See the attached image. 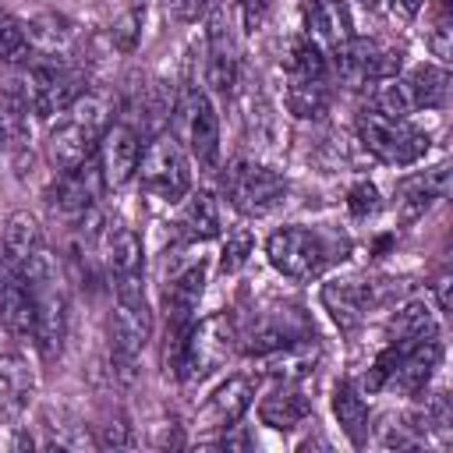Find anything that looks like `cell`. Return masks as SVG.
<instances>
[{
	"mask_svg": "<svg viewBox=\"0 0 453 453\" xmlns=\"http://www.w3.org/2000/svg\"><path fill=\"white\" fill-rule=\"evenodd\" d=\"M42 421H46V425H42V432H46L42 446H57V449H81V446H96V439L88 435V428H85V425H78L74 418H67L64 411H57V421H53V414H46Z\"/></svg>",
	"mask_w": 453,
	"mask_h": 453,
	"instance_id": "33",
	"label": "cell"
},
{
	"mask_svg": "<svg viewBox=\"0 0 453 453\" xmlns=\"http://www.w3.org/2000/svg\"><path fill=\"white\" fill-rule=\"evenodd\" d=\"M226 4H237V0H226Z\"/></svg>",
	"mask_w": 453,
	"mask_h": 453,
	"instance_id": "43",
	"label": "cell"
},
{
	"mask_svg": "<svg viewBox=\"0 0 453 453\" xmlns=\"http://www.w3.org/2000/svg\"><path fill=\"white\" fill-rule=\"evenodd\" d=\"M42 248H46V237H42V226H39V219L32 212L18 209V212H11L4 219V230H0V262L4 265L21 269Z\"/></svg>",
	"mask_w": 453,
	"mask_h": 453,
	"instance_id": "25",
	"label": "cell"
},
{
	"mask_svg": "<svg viewBox=\"0 0 453 453\" xmlns=\"http://www.w3.org/2000/svg\"><path fill=\"white\" fill-rule=\"evenodd\" d=\"M400 74L411 88L414 110H442L449 103V71H446V64H418V67L400 71Z\"/></svg>",
	"mask_w": 453,
	"mask_h": 453,
	"instance_id": "31",
	"label": "cell"
},
{
	"mask_svg": "<svg viewBox=\"0 0 453 453\" xmlns=\"http://www.w3.org/2000/svg\"><path fill=\"white\" fill-rule=\"evenodd\" d=\"M442 361V336L428 340H389L365 379L357 382L365 393H400V396H418L428 389L435 368Z\"/></svg>",
	"mask_w": 453,
	"mask_h": 453,
	"instance_id": "4",
	"label": "cell"
},
{
	"mask_svg": "<svg viewBox=\"0 0 453 453\" xmlns=\"http://www.w3.org/2000/svg\"><path fill=\"white\" fill-rule=\"evenodd\" d=\"M0 60L4 64H28L32 60L25 21H18L7 7H0Z\"/></svg>",
	"mask_w": 453,
	"mask_h": 453,
	"instance_id": "34",
	"label": "cell"
},
{
	"mask_svg": "<svg viewBox=\"0 0 453 453\" xmlns=\"http://www.w3.org/2000/svg\"><path fill=\"white\" fill-rule=\"evenodd\" d=\"M357 142L386 166H414L432 145L428 131L414 127L407 117H389L375 106H365L357 113Z\"/></svg>",
	"mask_w": 453,
	"mask_h": 453,
	"instance_id": "7",
	"label": "cell"
},
{
	"mask_svg": "<svg viewBox=\"0 0 453 453\" xmlns=\"http://www.w3.org/2000/svg\"><path fill=\"white\" fill-rule=\"evenodd\" d=\"M283 103L301 120H319L333 103V78H311V74H287Z\"/></svg>",
	"mask_w": 453,
	"mask_h": 453,
	"instance_id": "28",
	"label": "cell"
},
{
	"mask_svg": "<svg viewBox=\"0 0 453 453\" xmlns=\"http://www.w3.org/2000/svg\"><path fill=\"white\" fill-rule=\"evenodd\" d=\"M134 177H138L142 191H149L163 202H180L191 191V156H188L184 142L170 127L152 131L149 142L142 145Z\"/></svg>",
	"mask_w": 453,
	"mask_h": 453,
	"instance_id": "6",
	"label": "cell"
},
{
	"mask_svg": "<svg viewBox=\"0 0 453 453\" xmlns=\"http://www.w3.org/2000/svg\"><path fill=\"white\" fill-rule=\"evenodd\" d=\"M319 357H322V347H319V340H315V333H311V336L290 340V343H283L280 350H269V354H262V357H255V361L262 365L265 375L283 379V382H297V379H304V375L315 372Z\"/></svg>",
	"mask_w": 453,
	"mask_h": 453,
	"instance_id": "27",
	"label": "cell"
},
{
	"mask_svg": "<svg viewBox=\"0 0 453 453\" xmlns=\"http://www.w3.org/2000/svg\"><path fill=\"white\" fill-rule=\"evenodd\" d=\"M113 120V103L103 92H81L60 117H53L50 134H46V159L50 166L60 170H74L81 163H88L96 156L99 134L106 131V124Z\"/></svg>",
	"mask_w": 453,
	"mask_h": 453,
	"instance_id": "1",
	"label": "cell"
},
{
	"mask_svg": "<svg viewBox=\"0 0 453 453\" xmlns=\"http://www.w3.org/2000/svg\"><path fill=\"white\" fill-rule=\"evenodd\" d=\"M234 350H237V326H234V319L226 311H212L205 319H195L188 336H184V343H180L173 379H184V382L205 379Z\"/></svg>",
	"mask_w": 453,
	"mask_h": 453,
	"instance_id": "11",
	"label": "cell"
},
{
	"mask_svg": "<svg viewBox=\"0 0 453 453\" xmlns=\"http://www.w3.org/2000/svg\"><path fill=\"white\" fill-rule=\"evenodd\" d=\"M113 311H110V365L120 386H131L138 379L142 350L152 336V308L145 297V280L127 276L113 280Z\"/></svg>",
	"mask_w": 453,
	"mask_h": 453,
	"instance_id": "2",
	"label": "cell"
},
{
	"mask_svg": "<svg viewBox=\"0 0 453 453\" xmlns=\"http://www.w3.org/2000/svg\"><path fill=\"white\" fill-rule=\"evenodd\" d=\"M304 35L326 57H333L343 42L354 39V18H350L347 4L343 0H308V7H304Z\"/></svg>",
	"mask_w": 453,
	"mask_h": 453,
	"instance_id": "21",
	"label": "cell"
},
{
	"mask_svg": "<svg viewBox=\"0 0 453 453\" xmlns=\"http://www.w3.org/2000/svg\"><path fill=\"white\" fill-rule=\"evenodd\" d=\"M432 294H435V311H449V273L442 269L439 276H435V283H432Z\"/></svg>",
	"mask_w": 453,
	"mask_h": 453,
	"instance_id": "40",
	"label": "cell"
},
{
	"mask_svg": "<svg viewBox=\"0 0 453 453\" xmlns=\"http://www.w3.org/2000/svg\"><path fill=\"white\" fill-rule=\"evenodd\" d=\"M361 4H365V7H375V4H379V0H361Z\"/></svg>",
	"mask_w": 453,
	"mask_h": 453,
	"instance_id": "42",
	"label": "cell"
},
{
	"mask_svg": "<svg viewBox=\"0 0 453 453\" xmlns=\"http://www.w3.org/2000/svg\"><path fill=\"white\" fill-rule=\"evenodd\" d=\"M219 191L241 216L255 219V216H269L287 198V177L269 163L241 156L226 163L219 177Z\"/></svg>",
	"mask_w": 453,
	"mask_h": 453,
	"instance_id": "10",
	"label": "cell"
},
{
	"mask_svg": "<svg viewBox=\"0 0 453 453\" xmlns=\"http://www.w3.org/2000/svg\"><path fill=\"white\" fill-rule=\"evenodd\" d=\"M92 241H96V258H99L103 273L110 276V283L142 276V237L117 212H106L96 219Z\"/></svg>",
	"mask_w": 453,
	"mask_h": 453,
	"instance_id": "15",
	"label": "cell"
},
{
	"mask_svg": "<svg viewBox=\"0 0 453 453\" xmlns=\"http://www.w3.org/2000/svg\"><path fill=\"white\" fill-rule=\"evenodd\" d=\"M163 4H166V14H170V18L191 25V21H198V18L209 14V4H212V0H163Z\"/></svg>",
	"mask_w": 453,
	"mask_h": 453,
	"instance_id": "38",
	"label": "cell"
},
{
	"mask_svg": "<svg viewBox=\"0 0 453 453\" xmlns=\"http://www.w3.org/2000/svg\"><path fill=\"white\" fill-rule=\"evenodd\" d=\"M255 248V237L248 226H226V237H223V251H219V269L223 273H237L248 255Z\"/></svg>",
	"mask_w": 453,
	"mask_h": 453,
	"instance_id": "35",
	"label": "cell"
},
{
	"mask_svg": "<svg viewBox=\"0 0 453 453\" xmlns=\"http://www.w3.org/2000/svg\"><path fill=\"white\" fill-rule=\"evenodd\" d=\"M32 322H35V311H32V294L25 276L0 262V326L14 340H32Z\"/></svg>",
	"mask_w": 453,
	"mask_h": 453,
	"instance_id": "24",
	"label": "cell"
},
{
	"mask_svg": "<svg viewBox=\"0 0 453 453\" xmlns=\"http://www.w3.org/2000/svg\"><path fill=\"white\" fill-rule=\"evenodd\" d=\"M396 294L400 287L393 280H336L322 287V304L343 333H354L372 308L389 304Z\"/></svg>",
	"mask_w": 453,
	"mask_h": 453,
	"instance_id": "14",
	"label": "cell"
},
{
	"mask_svg": "<svg viewBox=\"0 0 453 453\" xmlns=\"http://www.w3.org/2000/svg\"><path fill=\"white\" fill-rule=\"evenodd\" d=\"M400 71H403V46L375 35H354L329 57V74L343 88H375L379 81Z\"/></svg>",
	"mask_w": 453,
	"mask_h": 453,
	"instance_id": "9",
	"label": "cell"
},
{
	"mask_svg": "<svg viewBox=\"0 0 453 453\" xmlns=\"http://www.w3.org/2000/svg\"><path fill=\"white\" fill-rule=\"evenodd\" d=\"M258 418H262V425H269L276 432H294L311 418V400L304 396V389L297 382L276 379V386L258 403Z\"/></svg>",
	"mask_w": 453,
	"mask_h": 453,
	"instance_id": "23",
	"label": "cell"
},
{
	"mask_svg": "<svg viewBox=\"0 0 453 453\" xmlns=\"http://www.w3.org/2000/svg\"><path fill=\"white\" fill-rule=\"evenodd\" d=\"M28 283L32 294V343L42 354V361H57L64 354V340H67V319H71V301H67V287L60 280V269L50 255V248H42L32 262H25L18 269Z\"/></svg>",
	"mask_w": 453,
	"mask_h": 453,
	"instance_id": "3",
	"label": "cell"
},
{
	"mask_svg": "<svg viewBox=\"0 0 453 453\" xmlns=\"http://www.w3.org/2000/svg\"><path fill=\"white\" fill-rule=\"evenodd\" d=\"M85 92V74L74 64L64 60H28L25 74H21V88L18 96L25 99L28 113L39 120H53L60 117L78 96Z\"/></svg>",
	"mask_w": 453,
	"mask_h": 453,
	"instance_id": "12",
	"label": "cell"
},
{
	"mask_svg": "<svg viewBox=\"0 0 453 453\" xmlns=\"http://www.w3.org/2000/svg\"><path fill=\"white\" fill-rule=\"evenodd\" d=\"M386 336L389 340H428V336H439L435 311L425 301H403L393 311V319L386 326Z\"/></svg>",
	"mask_w": 453,
	"mask_h": 453,
	"instance_id": "32",
	"label": "cell"
},
{
	"mask_svg": "<svg viewBox=\"0 0 453 453\" xmlns=\"http://www.w3.org/2000/svg\"><path fill=\"white\" fill-rule=\"evenodd\" d=\"M205 78L219 96H234V88L241 85V53H237V39L226 25V18L216 11L209 18V60H205Z\"/></svg>",
	"mask_w": 453,
	"mask_h": 453,
	"instance_id": "20",
	"label": "cell"
},
{
	"mask_svg": "<svg viewBox=\"0 0 453 453\" xmlns=\"http://www.w3.org/2000/svg\"><path fill=\"white\" fill-rule=\"evenodd\" d=\"M379 205H382V198H379V188H375L372 180H357V184H350V191H347V212H350L354 219H368V216H375Z\"/></svg>",
	"mask_w": 453,
	"mask_h": 453,
	"instance_id": "37",
	"label": "cell"
},
{
	"mask_svg": "<svg viewBox=\"0 0 453 453\" xmlns=\"http://www.w3.org/2000/svg\"><path fill=\"white\" fill-rule=\"evenodd\" d=\"M25 35H28V50L35 60H64L71 64L74 50H78V25L67 14L46 11L25 21Z\"/></svg>",
	"mask_w": 453,
	"mask_h": 453,
	"instance_id": "19",
	"label": "cell"
},
{
	"mask_svg": "<svg viewBox=\"0 0 453 453\" xmlns=\"http://www.w3.org/2000/svg\"><path fill=\"white\" fill-rule=\"evenodd\" d=\"M138 156H142L138 127L127 124V120H110L106 131L99 134V145H96V166H99L103 188H106V191L127 188V184L134 180Z\"/></svg>",
	"mask_w": 453,
	"mask_h": 453,
	"instance_id": "16",
	"label": "cell"
},
{
	"mask_svg": "<svg viewBox=\"0 0 453 453\" xmlns=\"http://www.w3.org/2000/svg\"><path fill=\"white\" fill-rule=\"evenodd\" d=\"M347 241L343 237H333L326 230H315V226H301V223H290V226H280L276 234H269L265 241V255H269V265L294 280V283H311L319 280L336 258H347Z\"/></svg>",
	"mask_w": 453,
	"mask_h": 453,
	"instance_id": "5",
	"label": "cell"
},
{
	"mask_svg": "<svg viewBox=\"0 0 453 453\" xmlns=\"http://www.w3.org/2000/svg\"><path fill=\"white\" fill-rule=\"evenodd\" d=\"M92 439H96L99 449H124V446H134V428L127 425L124 414H113L103 425H96V435Z\"/></svg>",
	"mask_w": 453,
	"mask_h": 453,
	"instance_id": "36",
	"label": "cell"
},
{
	"mask_svg": "<svg viewBox=\"0 0 453 453\" xmlns=\"http://www.w3.org/2000/svg\"><path fill=\"white\" fill-rule=\"evenodd\" d=\"M389 4V18L393 21H414L418 14H421V7H425V0H386Z\"/></svg>",
	"mask_w": 453,
	"mask_h": 453,
	"instance_id": "39",
	"label": "cell"
},
{
	"mask_svg": "<svg viewBox=\"0 0 453 453\" xmlns=\"http://www.w3.org/2000/svg\"><path fill=\"white\" fill-rule=\"evenodd\" d=\"M255 386H258V375H248V372L226 375L209 393V400L198 407V414H195L198 432H230V428H237V421L244 418V411L255 400Z\"/></svg>",
	"mask_w": 453,
	"mask_h": 453,
	"instance_id": "17",
	"label": "cell"
},
{
	"mask_svg": "<svg viewBox=\"0 0 453 453\" xmlns=\"http://www.w3.org/2000/svg\"><path fill=\"white\" fill-rule=\"evenodd\" d=\"M4 145H7V134H4V127H0V149H4Z\"/></svg>",
	"mask_w": 453,
	"mask_h": 453,
	"instance_id": "41",
	"label": "cell"
},
{
	"mask_svg": "<svg viewBox=\"0 0 453 453\" xmlns=\"http://www.w3.org/2000/svg\"><path fill=\"white\" fill-rule=\"evenodd\" d=\"M205 276H209L205 255H191V251H177L173 258L166 255V265H163V311H166V326H191L198 319L195 308L202 301Z\"/></svg>",
	"mask_w": 453,
	"mask_h": 453,
	"instance_id": "13",
	"label": "cell"
},
{
	"mask_svg": "<svg viewBox=\"0 0 453 453\" xmlns=\"http://www.w3.org/2000/svg\"><path fill=\"white\" fill-rule=\"evenodd\" d=\"M180 202V230L188 241H212L223 234L219 198L212 191H188Z\"/></svg>",
	"mask_w": 453,
	"mask_h": 453,
	"instance_id": "30",
	"label": "cell"
},
{
	"mask_svg": "<svg viewBox=\"0 0 453 453\" xmlns=\"http://www.w3.org/2000/svg\"><path fill=\"white\" fill-rule=\"evenodd\" d=\"M173 113H177V138L184 142L191 163H198V170L212 173L219 166V152H223V138H219V113H216V103L212 96L188 81L180 88V99L173 103Z\"/></svg>",
	"mask_w": 453,
	"mask_h": 453,
	"instance_id": "8",
	"label": "cell"
},
{
	"mask_svg": "<svg viewBox=\"0 0 453 453\" xmlns=\"http://www.w3.org/2000/svg\"><path fill=\"white\" fill-rule=\"evenodd\" d=\"M99 191H106V188H103V177H99V166L92 156L88 163H81L74 170H60L46 198H50L53 212H60L67 219H85V216H92Z\"/></svg>",
	"mask_w": 453,
	"mask_h": 453,
	"instance_id": "18",
	"label": "cell"
},
{
	"mask_svg": "<svg viewBox=\"0 0 453 453\" xmlns=\"http://www.w3.org/2000/svg\"><path fill=\"white\" fill-rule=\"evenodd\" d=\"M333 414L354 446L368 442V403H365V389L354 379H340L333 386Z\"/></svg>",
	"mask_w": 453,
	"mask_h": 453,
	"instance_id": "29",
	"label": "cell"
},
{
	"mask_svg": "<svg viewBox=\"0 0 453 453\" xmlns=\"http://www.w3.org/2000/svg\"><path fill=\"white\" fill-rule=\"evenodd\" d=\"M35 396V372L21 354H0V425H14Z\"/></svg>",
	"mask_w": 453,
	"mask_h": 453,
	"instance_id": "22",
	"label": "cell"
},
{
	"mask_svg": "<svg viewBox=\"0 0 453 453\" xmlns=\"http://www.w3.org/2000/svg\"><path fill=\"white\" fill-rule=\"evenodd\" d=\"M446 188H449V166H432L418 177H407L400 184V195H396V209H400V219L403 223H414L421 219L439 198H446Z\"/></svg>",
	"mask_w": 453,
	"mask_h": 453,
	"instance_id": "26",
	"label": "cell"
}]
</instances>
